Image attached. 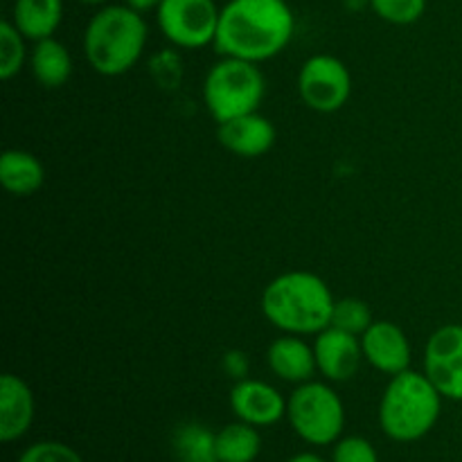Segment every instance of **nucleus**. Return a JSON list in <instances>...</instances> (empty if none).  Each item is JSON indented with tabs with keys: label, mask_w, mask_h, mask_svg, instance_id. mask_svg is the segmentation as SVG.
I'll return each instance as SVG.
<instances>
[{
	"label": "nucleus",
	"mask_w": 462,
	"mask_h": 462,
	"mask_svg": "<svg viewBox=\"0 0 462 462\" xmlns=\"http://www.w3.org/2000/svg\"><path fill=\"white\" fill-rule=\"evenodd\" d=\"M217 138L235 156L257 158L264 156L275 144V126L269 117L255 111L221 122L217 129Z\"/></svg>",
	"instance_id": "13"
},
{
	"label": "nucleus",
	"mask_w": 462,
	"mask_h": 462,
	"mask_svg": "<svg viewBox=\"0 0 462 462\" xmlns=\"http://www.w3.org/2000/svg\"><path fill=\"white\" fill-rule=\"evenodd\" d=\"M25 59V36L16 30L12 21H3L0 23V77L5 81L14 79L23 70Z\"/></svg>",
	"instance_id": "21"
},
{
	"label": "nucleus",
	"mask_w": 462,
	"mask_h": 462,
	"mask_svg": "<svg viewBox=\"0 0 462 462\" xmlns=\"http://www.w3.org/2000/svg\"><path fill=\"white\" fill-rule=\"evenodd\" d=\"M442 411V395L424 373L404 370L386 386L379 404V424L395 442L422 440Z\"/></svg>",
	"instance_id": "4"
},
{
	"label": "nucleus",
	"mask_w": 462,
	"mask_h": 462,
	"mask_svg": "<svg viewBox=\"0 0 462 462\" xmlns=\"http://www.w3.org/2000/svg\"><path fill=\"white\" fill-rule=\"evenodd\" d=\"M262 438L257 427L248 422H235L217 433V458L219 462H253L260 456Z\"/></svg>",
	"instance_id": "19"
},
{
	"label": "nucleus",
	"mask_w": 462,
	"mask_h": 462,
	"mask_svg": "<svg viewBox=\"0 0 462 462\" xmlns=\"http://www.w3.org/2000/svg\"><path fill=\"white\" fill-rule=\"evenodd\" d=\"M287 418L293 431L316 447L332 445L346 427V409L334 388L320 382L298 383L287 402Z\"/></svg>",
	"instance_id": "6"
},
{
	"label": "nucleus",
	"mask_w": 462,
	"mask_h": 462,
	"mask_svg": "<svg viewBox=\"0 0 462 462\" xmlns=\"http://www.w3.org/2000/svg\"><path fill=\"white\" fill-rule=\"evenodd\" d=\"M293 30L296 18L287 0H228L212 45L221 57L260 63L278 57Z\"/></svg>",
	"instance_id": "1"
},
{
	"label": "nucleus",
	"mask_w": 462,
	"mask_h": 462,
	"mask_svg": "<svg viewBox=\"0 0 462 462\" xmlns=\"http://www.w3.org/2000/svg\"><path fill=\"white\" fill-rule=\"evenodd\" d=\"M18 462H84L81 456L77 454L72 447L63 445V442H36V445L27 447Z\"/></svg>",
	"instance_id": "24"
},
{
	"label": "nucleus",
	"mask_w": 462,
	"mask_h": 462,
	"mask_svg": "<svg viewBox=\"0 0 462 462\" xmlns=\"http://www.w3.org/2000/svg\"><path fill=\"white\" fill-rule=\"evenodd\" d=\"M314 352L319 373L329 382H347V379H352L359 370L361 359H364L361 337L343 332V329L332 328V325L316 334Z\"/></svg>",
	"instance_id": "10"
},
{
	"label": "nucleus",
	"mask_w": 462,
	"mask_h": 462,
	"mask_svg": "<svg viewBox=\"0 0 462 462\" xmlns=\"http://www.w3.org/2000/svg\"><path fill=\"white\" fill-rule=\"evenodd\" d=\"M34 420V393L16 374L0 379V440L14 442L25 436Z\"/></svg>",
	"instance_id": "14"
},
{
	"label": "nucleus",
	"mask_w": 462,
	"mask_h": 462,
	"mask_svg": "<svg viewBox=\"0 0 462 462\" xmlns=\"http://www.w3.org/2000/svg\"><path fill=\"white\" fill-rule=\"evenodd\" d=\"M266 93V79L257 63L224 57L208 70L203 102L217 122L255 113Z\"/></svg>",
	"instance_id": "5"
},
{
	"label": "nucleus",
	"mask_w": 462,
	"mask_h": 462,
	"mask_svg": "<svg viewBox=\"0 0 462 462\" xmlns=\"http://www.w3.org/2000/svg\"><path fill=\"white\" fill-rule=\"evenodd\" d=\"M364 359L379 373L391 377L404 373L411 365V343L404 329L391 320H374L361 337Z\"/></svg>",
	"instance_id": "12"
},
{
	"label": "nucleus",
	"mask_w": 462,
	"mask_h": 462,
	"mask_svg": "<svg viewBox=\"0 0 462 462\" xmlns=\"http://www.w3.org/2000/svg\"><path fill=\"white\" fill-rule=\"evenodd\" d=\"M424 374L442 397L462 402V325H445L429 337Z\"/></svg>",
	"instance_id": "9"
},
{
	"label": "nucleus",
	"mask_w": 462,
	"mask_h": 462,
	"mask_svg": "<svg viewBox=\"0 0 462 462\" xmlns=\"http://www.w3.org/2000/svg\"><path fill=\"white\" fill-rule=\"evenodd\" d=\"M221 9L215 0H162L156 21L167 41L185 50L215 43Z\"/></svg>",
	"instance_id": "7"
},
{
	"label": "nucleus",
	"mask_w": 462,
	"mask_h": 462,
	"mask_svg": "<svg viewBox=\"0 0 462 462\" xmlns=\"http://www.w3.org/2000/svg\"><path fill=\"white\" fill-rule=\"evenodd\" d=\"M162 0H125V5H129L131 9H135V12L144 14V12H152V9H158V5H161Z\"/></svg>",
	"instance_id": "27"
},
{
	"label": "nucleus",
	"mask_w": 462,
	"mask_h": 462,
	"mask_svg": "<svg viewBox=\"0 0 462 462\" xmlns=\"http://www.w3.org/2000/svg\"><path fill=\"white\" fill-rule=\"evenodd\" d=\"M334 296L328 282L316 273L289 271L266 284L262 314L284 334L310 337L332 325Z\"/></svg>",
	"instance_id": "2"
},
{
	"label": "nucleus",
	"mask_w": 462,
	"mask_h": 462,
	"mask_svg": "<svg viewBox=\"0 0 462 462\" xmlns=\"http://www.w3.org/2000/svg\"><path fill=\"white\" fill-rule=\"evenodd\" d=\"M373 12L391 25H413L424 16L427 0H368Z\"/></svg>",
	"instance_id": "23"
},
{
	"label": "nucleus",
	"mask_w": 462,
	"mask_h": 462,
	"mask_svg": "<svg viewBox=\"0 0 462 462\" xmlns=\"http://www.w3.org/2000/svg\"><path fill=\"white\" fill-rule=\"evenodd\" d=\"M298 95L311 111H341L352 95L350 70L332 54H314L298 72Z\"/></svg>",
	"instance_id": "8"
},
{
	"label": "nucleus",
	"mask_w": 462,
	"mask_h": 462,
	"mask_svg": "<svg viewBox=\"0 0 462 462\" xmlns=\"http://www.w3.org/2000/svg\"><path fill=\"white\" fill-rule=\"evenodd\" d=\"M373 323V311L359 298H343V300L334 302L332 328L343 329L347 334H355V337H364L365 329Z\"/></svg>",
	"instance_id": "22"
},
{
	"label": "nucleus",
	"mask_w": 462,
	"mask_h": 462,
	"mask_svg": "<svg viewBox=\"0 0 462 462\" xmlns=\"http://www.w3.org/2000/svg\"><path fill=\"white\" fill-rule=\"evenodd\" d=\"M147 32L143 14L129 5H106L86 25V61L104 77L125 75L143 57Z\"/></svg>",
	"instance_id": "3"
},
{
	"label": "nucleus",
	"mask_w": 462,
	"mask_h": 462,
	"mask_svg": "<svg viewBox=\"0 0 462 462\" xmlns=\"http://www.w3.org/2000/svg\"><path fill=\"white\" fill-rule=\"evenodd\" d=\"M334 462H379L377 449L365 438H341L334 447Z\"/></svg>",
	"instance_id": "25"
},
{
	"label": "nucleus",
	"mask_w": 462,
	"mask_h": 462,
	"mask_svg": "<svg viewBox=\"0 0 462 462\" xmlns=\"http://www.w3.org/2000/svg\"><path fill=\"white\" fill-rule=\"evenodd\" d=\"M226 370H228L230 377L244 379V374H246L248 370L246 356H244L242 352H228V355H226Z\"/></svg>",
	"instance_id": "26"
},
{
	"label": "nucleus",
	"mask_w": 462,
	"mask_h": 462,
	"mask_svg": "<svg viewBox=\"0 0 462 462\" xmlns=\"http://www.w3.org/2000/svg\"><path fill=\"white\" fill-rule=\"evenodd\" d=\"M171 449L179 462H219L217 433L203 424H183L171 436Z\"/></svg>",
	"instance_id": "20"
},
{
	"label": "nucleus",
	"mask_w": 462,
	"mask_h": 462,
	"mask_svg": "<svg viewBox=\"0 0 462 462\" xmlns=\"http://www.w3.org/2000/svg\"><path fill=\"white\" fill-rule=\"evenodd\" d=\"M77 3H84V5H102L106 0H77Z\"/></svg>",
	"instance_id": "29"
},
{
	"label": "nucleus",
	"mask_w": 462,
	"mask_h": 462,
	"mask_svg": "<svg viewBox=\"0 0 462 462\" xmlns=\"http://www.w3.org/2000/svg\"><path fill=\"white\" fill-rule=\"evenodd\" d=\"M45 170L39 158L23 149H9L0 158V183L14 197H32L43 188Z\"/></svg>",
	"instance_id": "16"
},
{
	"label": "nucleus",
	"mask_w": 462,
	"mask_h": 462,
	"mask_svg": "<svg viewBox=\"0 0 462 462\" xmlns=\"http://www.w3.org/2000/svg\"><path fill=\"white\" fill-rule=\"evenodd\" d=\"M266 361L275 377L289 383L311 382L314 373L319 370L314 346H310L305 338L296 337V334H284V337L275 338L266 350Z\"/></svg>",
	"instance_id": "15"
},
{
	"label": "nucleus",
	"mask_w": 462,
	"mask_h": 462,
	"mask_svg": "<svg viewBox=\"0 0 462 462\" xmlns=\"http://www.w3.org/2000/svg\"><path fill=\"white\" fill-rule=\"evenodd\" d=\"M32 75L43 84L45 88H61L72 75V57L66 45L54 36L36 41L30 54Z\"/></svg>",
	"instance_id": "18"
},
{
	"label": "nucleus",
	"mask_w": 462,
	"mask_h": 462,
	"mask_svg": "<svg viewBox=\"0 0 462 462\" xmlns=\"http://www.w3.org/2000/svg\"><path fill=\"white\" fill-rule=\"evenodd\" d=\"M289 462H325V460L316 454H298V456H293Z\"/></svg>",
	"instance_id": "28"
},
{
	"label": "nucleus",
	"mask_w": 462,
	"mask_h": 462,
	"mask_svg": "<svg viewBox=\"0 0 462 462\" xmlns=\"http://www.w3.org/2000/svg\"><path fill=\"white\" fill-rule=\"evenodd\" d=\"M63 18V0H16L12 23L25 39L43 41L54 36Z\"/></svg>",
	"instance_id": "17"
},
{
	"label": "nucleus",
	"mask_w": 462,
	"mask_h": 462,
	"mask_svg": "<svg viewBox=\"0 0 462 462\" xmlns=\"http://www.w3.org/2000/svg\"><path fill=\"white\" fill-rule=\"evenodd\" d=\"M230 409L242 422L271 427L287 415V400L260 379H239L230 391Z\"/></svg>",
	"instance_id": "11"
}]
</instances>
